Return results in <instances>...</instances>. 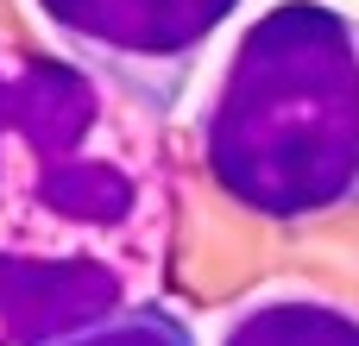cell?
<instances>
[{
    "mask_svg": "<svg viewBox=\"0 0 359 346\" xmlns=\"http://www.w3.org/2000/svg\"><path fill=\"white\" fill-rule=\"evenodd\" d=\"M164 120L32 38H0V346L164 296L177 258Z\"/></svg>",
    "mask_w": 359,
    "mask_h": 346,
    "instance_id": "obj_1",
    "label": "cell"
},
{
    "mask_svg": "<svg viewBox=\"0 0 359 346\" xmlns=\"http://www.w3.org/2000/svg\"><path fill=\"white\" fill-rule=\"evenodd\" d=\"M208 183L252 221L303 227L359 202V19L334 0H271L246 19L189 120Z\"/></svg>",
    "mask_w": 359,
    "mask_h": 346,
    "instance_id": "obj_2",
    "label": "cell"
},
{
    "mask_svg": "<svg viewBox=\"0 0 359 346\" xmlns=\"http://www.w3.org/2000/svg\"><path fill=\"white\" fill-rule=\"evenodd\" d=\"M57 44L151 120H170L246 0H32Z\"/></svg>",
    "mask_w": 359,
    "mask_h": 346,
    "instance_id": "obj_3",
    "label": "cell"
},
{
    "mask_svg": "<svg viewBox=\"0 0 359 346\" xmlns=\"http://www.w3.org/2000/svg\"><path fill=\"white\" fill-rule=\"evenodd\" d=\"M215 346H359V309L309 284H259L221 315Z\"/></svg>",
    "mask_w": 359,
    "mask_h": 346,
    "instance_id": "obj_4",
    "label": "cell"
},
{
    "mask_svg": "<svg viewBox=\"0 0 359 346\" xmlns=\"http://www.w3.org/2000/svg\"><path fill=\"white\" fill-rule=\"evenodd\" d=\"M44 346H202V340H196V328H189V315L177 303L145 296L133 309H114V315H101V321H88L76 334H57Z\"/></svg>",
    "mask_w": 359,
    "mask_h": 346,
    "instance_id": "obj_5",
    "label": "cell"
}]
</instances>
